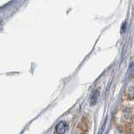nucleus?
<instances>
[{
  "label": "nucleus",
  "instance_id": "1",
  "mask_svg": "<svg viewBox=\"0 0 134 134\" xmlns=\"http://www.w3.org/2000/svg\"><path fill=\"white\" fill-rule=\"evenodd\" d=\"M68 129V123L66 121H60L56 127L57 134H63Z\"/></svg>",
  "mask_w": 134,
  "mask_h": 134
},
{
  "label": "nucleus",
  "instance_id": "2",
  "mask_svg": "<svg viewBox=\"0 0 134 134\" xmlns=\"http://www.w3.org/2000/svg\"><path fill=\"white\" fill-rule=\"evenodd\" d=\"M99 98V92L98 90H94L93 93H92L91 96H90V105L91 106L95 105L98 103Z\"/></svg>",
  "mask_w": 134,
  "mask_h": 134
},
{
  "label": "nucleus",
  "instance_id": "3",
  "mask_svg": "<svg viewBox=\"0 0 134 134\" xmlns=\"http://www.w3.org/2000/svg\"><path fill=\"white\" fill-rule=\"evenodd\" d=\"M105 124H106V119L105 120L104 123H103V125H102V127L100 128V130H99V134H102V133H103V131H104V129H105Z\"/></svg>",
  "mask_w": 134,
  "mask_h": 134
}]
</instances>
